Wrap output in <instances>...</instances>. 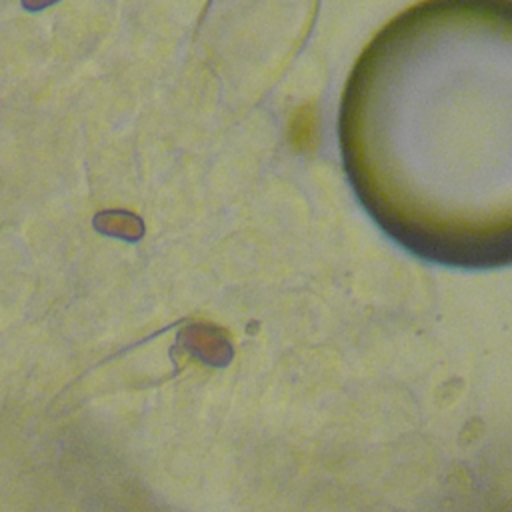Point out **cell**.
<instances>
[{"instance_id": "obj_1", "label": "cell", "mask_w": 512, "mask_h": 512, "mask_svg": "<svg viewBox=\"0 0 512 512\" xmlns=\"http://www.w3.org/2000/svg\"><path fill=\"white\" fill-rule=\"evenodd\" d=\"M314 138V112L308 106L294 110L288 122V140L296 150H304L312 144Z\"/></svg>"}, {"instance_id": "obj_2", "label": "cell", "mask_w": 512, "mask_h": 512, "mask_svg": "<svg viewBox=\"0 0 512 512\" xmlns=\"http://www.w3.org/2000/svg\"><path fill=\"white\" fill-rule=\"evenodd\" d=\"M206 336H208V334H206L204 330H194V336H192V338H194V346H196L202 354H206V356H208V354H214V350H216V354H218L220 350H224V348H226V346H224V342H220L218 338H214V336H212V338L208 340Z\"/></svg>"}]
</instances>
